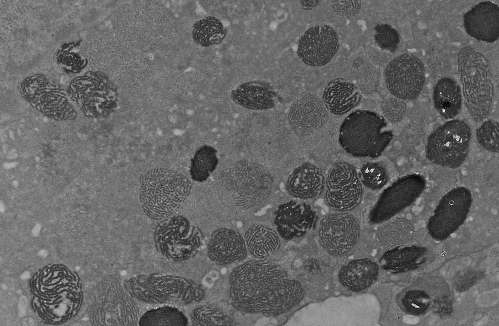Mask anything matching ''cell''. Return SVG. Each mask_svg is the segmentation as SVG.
<instances>
[{
    "instance_id": "1",
    "label": "cell",
    "mask_w": 499,
    "mask_h": 326,
    "mask_svg": "<svg viewBox=\"0 0 499 326\" xmlns=\"http://www.w3.org/2000/svg\"><path fill=\"white\" fill-rule=\"evenodd\" d=\"M229 283L234 307L250 314L277 316L292 309L304 296L299 282L265 259L240 264L231 272Z\"/></svg>"
},
{
    "instance_id": "2",
    "label": "cell",
    "mask_w": 499,
    "mask_h": 326,
    "mask_svg": "<svg viewBox=\"0 0 499 326\" xmlns=\"http://www.w3.org/2000/svg\"><path fill=\"white\" fill-rule=\"evenodd\" d=\"M300 323L308 326H374L378 322L380 307L370 294L339 296L309 305L301 310Z\"/></svg>"
},
{
    "instance_id": "3",
    "label": "cell",
    "mask_w": 499,
    "mask_h": 326,
    "mask_svg": "<svg viewBox=\"0 0 499 326\" xmlns=\"http://www.w3.org/2000/svg\"><path fill=\"white\" fill-rule=\"evenodd\" d=\"M139 181L142 208L154 220L164 219L177 211L193 189L184 175L163 168L148 171L141 175Z\"/></svg>"
},
{
    "instance_id": "4",
    "label": "cell",
    "mask_w": 499,
    "mask_h": 326,
    "mask_svg": "<svg viewBox=\"0 0 499 326\" xmlns=\"http://www.w3.org/2000/svg\"><path fill=\"white\" fill-rule=\"evenodd\" d=\"M458 65L467 109L474 121L482 122L490 115L493 106L491 65L483 54L466 46L459 53Z\"/></svg>"
},
{
    "instance_id": "5",
    "label": "cell",
    "mask_w": 499,
    "mask_h": 326,
    "mask_svg": "<svg viewBox=\"0 0 499 326\" xmlns=\"http://www.w3.org/2000/svg\"><path fill=\"white\" fill-rule=\"evenodd\" d=\"M123 286L134 299L152 304L189 305L205 296L202 286L180 276L142 274L125 279Z\"/></svg>"
},
{
    "instance_id": "6",
    "label": "cell",
    "mask_w": 499,
    "mask_h": 326,
    "mask_svg": "<svg viewBox=\"0 0 499 326\" xmlns=\"http://www.w3.org/2000/svg\"><path fill=\"white\" fill-rule=\"evenodd\" d=\"M385 118L378 113L364 109L350 113L340 127L338 141L350 155L357 157L375 158L380 155L393 137L386 129Z\"/></svg>"
},
{
    "instance_id": "7",
    "label": "cell",
    "mask_w": 499,
    "mask_h": 326,
    "mask_svg": "<svg viewBox=\"0 0 499 326\" xmlns=\"http://www.w3.org/2000/svg\"><path fill=\"white\" fill-rule=\"evenodd\" d=\"M204 239L201 229L182 216L163 219L156 226L154 241L157 251L167 259L180 262L195 256Z\"/></svg>"
},
{
    "instance_id": "8",
    "label": "cell",
    "mask_w": 499,
    "mask_h": 326,
    "mask_svg": "<svg viewBox=\"0 0 499 326\" xmlns=\"http://www.w3.org/2000/svg\"><path fill=\"white\" fill-rule=\"evenodd\" d=\"M471 136V128L466 122L458 119H450L429 136L425 147L426 156L436 165L457 168L468 156Z\"/></svg>"
},
{
    "instance_id": "9",
    "label": "cell",
    "mask_w": 499,
    "mask_h": 326,
    "mask_svg": "<svg viewBox=\"0 0 499 326\" xmlns=\"http://www.w3.org/2000/svg\"><path fill=\"white\" fill-rule=\"evenodd\" d=\"M68 94L90 118L108 116L118 105L116 87L100 72L90 73L73 80L69 85Z\"/></svg>"
},
{
    "instance_id": "10",
    "label": "cell",
    "mask_w": 499,
    "mask_h": 326,
    "mask_svg": "<svg viewBox=\"0 0 499 326\" xmlns=\"http://www.w3.org/2000/svg\"><path fill=\"white\" fill-rule=\"evenodd\" d=\"M222 180L235 204L246 209L260 205L269 196L272 187V180L267 172L246 161L226 170Z\"/></svg>"
},
{
    "instance_id": "11",
    "label": "cell",
    "mask_w": 499,
    "mask_h": 326,
    "mask_svg": "<svg viewBox=\"0 0 499 326\" xmlns=\"http://www.w3.org/2000/svg\"><path fill=\"white\" fill-rule=\"evenodd\" d=\"M23 97L39 111L58 121L74 120L77 113L63 90L42 76H32L21 84Z\"/></svg>"
},
{
    "instance_id": "12",
    "label": "cell",
    "mask_w": 499,
    "mask_h": 326,
    "mask_svg": "<svg viewBox=\"0 0 499 326\" xmlns=\"http://www.w3.org/2000/svg\"><path fill=\"white\" fill-rule=\"evenodd\" d=\"M426 187V179L420 174L400 178L383 191L369 213L370 222L378 223L389 219L413 203Z\"/></svg>"
},
{
    "instance_id": "13",
    "label": "cell",
    "mask_w": 499,
    "mask_h": 326,
    "mask_svg": "<svg viewBox=\"0 0 499 326\" xmlns=\"http://www.w3.org/2000/svg\"><path fill=\"white\" fill-rule=\"evenodd\" d=\"M386 87L394 97L403 101L416 99L425 82V69L417 56L403 54L392 60L384 72Z\"/></svg>"
},
{
    "instance_id": "14",
    "label": "cell",
    "mask_w": 499,
    "mask_h": 326,
    "mask_svg": "<svg viewBox=\"0 0 499 326\" xmlns=\"http://www.w3.org/2000/svg\"><path fill=\"white\" fill-rule=\"evenodd\" d=\"M325 198L331 208L339 212L354 209L363 196L362 184L355 167L339 162L330 169L325 179Z\"/></svg>"
},
{
    "instance_id": "15",
    "label": "cell",
    "mask_w": 499,
    "mask_h": 326,
    "mask_svg": "<svg viewBox=\"0 0 499 326\" xmlns=\"http://www.w3.org/2000/svg\"><path fill=\"white\" fill-rule=\"evenodd\" d=\"M473 202L471 191L460 186L447 192L439 201L428 224L435 238L447 237L463 221Z\"/></svg>"
},
{
    "instance_id": "16",
    "label": "cell",
    "mask_w": 499,
    "mask_h": 326,
    "mask_svg": "<svg viewBox=\"0 0 499 326\" xmlns=\"http://www.w3.org/2000/svg\"><path fill=\"white\" fill-rule=\"evenodd\" d=\"M360 227L356 218L345 212L329 214L321 220L318 228L320 243L328 253L341 256L358 242Z\"/></svg>"
},
{
    "instance_id": "17",
    "label": "cell",
    "mask_w": 499,
    "mask_h": 326,
    "mask_svg": "<svg viewBox=\"0 0 499 326\" xmlns=\"http://www.w3.org/2000/svg\"><path fill=\"white\" fill-rule=\"evenodd\" d=\"M339 48L337 35L327 25L308 29L298 42L297 54L305 64L320 67L329 63Z\"/></svg>"
},
{
    "instance_id": "18",
    "label": "cell",
    "mask_w": 499,
    "mask_h": 326,
    "mask_svg": "<svg viewBox=\"0 0 499 326\" xmlns=\"http://www.w3.org/2000/svg\"><path fill=\"white\" fill-rule=\"evenodd\" d=\"M317 216L309 204L291 200L280 204L273 217L276 231L284 240L301 237L316 225Z\"/></svg>"
},
{
    "instance_id": "19",
    "label": "cell",
    "mask_w": 499,
    "mask_h": 326,
    "mask_svg": "<svg viewBox=\"0 0 499 326\" xmlns=\"http://www.w3.org/2000/svg\"><path fill=\"white\" fill-rule=\"evenodd\" d=\"M328 118L324 104L313 95H307L295 101L287 115L289 125L296 134L305 135L322 127Z\"/></svg>"
},
{
    "instance_id": "20",
    "label": "cell",
    "mask_w": 499,
    "mask_h": 326,
    "mask_svg": "<svg viewBox=\"0 0 499 326\" xmlns=\"http://www.w3.org/2000/svg\"><path fill=\"white\" fill-rule=\"evenodd\" d=\"M244 237L235 229L221 227L214 231L207 245L210 259L219 265H227L244 259L247 254Z\"/></svg>"
},
{
    "instance_id": "21",
    "label": "cell",
    "mask_w": 499,
    "mask_h": 326,
    "mask_svg": "<svg viewBox=\"0 0 499 326\" xmlns=\"http://www.w3.org/2000/svg\"><path fill=\"white\" fill-rule=\"evenodd\" d=\"M467 33L475 39L488 43L499 37V7L489 1H482L464 14Z\"/></svg>"
},
{
    "instance_id": "22",
    "label": "cell",
    "mask_w": 499,
    "mask_h": 326,
    "mask_svg": "<svg viewBox=\"0 0 499 326\" xmlns=\"http://www.w3.org/2000/svg\"><path fill=\"white\" fill-rule=\"evenodd\" d=\"M325 188V178L322 170L310 163L302 164L288 176L286 189L292 197L309 200L320 195Z\"/></svg>"
},
{
    "instance_id": "23",
    "label": "cell",
    "mask_w": 499,
    "mask_h": 326,
    "mask_svg": "<svg viewBox=\"0 0 499 326\" xmlns=\"http://www.w3.org/2000/svg\"><path fill=\"white\" fill-rule=\"evenodd\" d=\"M233 101L239 106L251 110H263L274 108L278 101L272 87L266 82L254 80L243 83L231 93Z\"/></svg>"
},
{
    "instance_id": "24",
    "label": "cell",
    "mask_w": 499,
    "mask_h": 326,
    "mask_svg": "<svg viewBox=\"0 0 499 326\" xmlns=\"http://www.w3.org/2000/svg\"><path fill=\"white\" fill-rule=\"evenodd\" d=\"M322 99L327 111L341 115L356 107L360 101L361 96L354 84L337 79L330 81L326 86Z\"/></svg>"
},
{
    "instance_id": "25",
    "label": "cell",
    "mask_w": 499,
    "mask_h": 326,
    "mask_svg": "<svg viewBox=\"0 0 499 326\" xmlns=\"http://www.w3.org/2000/svg\"><path fill=\"white\" fill-rule=\"evenodd\" d=\"M377 263L369 258L355 259L343 266L338 276L340 283L347 289L359 292L370 287L379 273Z\"/></svg>"
},
{
    "instance_id": "26",
    "label": "cell",
    "mask_w": 499,
    "mask_h": 326,
    "mask_svg": "<svg viewBox=\"0 0 499 326\" xmlns=\"http://www.w3.org/2000/svg\"><path fill=\"white\" fill-rule=\"evenodd\" d=\"M433 100L440 115L446 119H452L457 115L462 107L461 88L453 79L442 78L434 87Z\"/></svg>"
},
{
    "instance_id": "27",
    "label": "cell",
    "mask_w": 499,
    "mask_h": 326,
    "mask_svg": "<svg viewBox=\"0 0 499 326\" xmlns=\"http://www.w3.org/2000/svg\"><path fill=\"white\" fill-rule=\"evenodd\" d=\"M244 237L248 251L257 259H264L277 252L280 246L277 232L261 224L251 226Z\"/></svg>"
},
{
    "instance_id": "28",
    "label": "cell",
    "mask_w": 499,
    "mask_h": 326,
    "mask_svg": "<svg viewBox=\"0 0 499 326\" xmlns=\"http://www.w3.org/2000/svg\"><path fill=\"white\" fill-rule=\"evenodd\" d=\"M226 29L218 18L208 16L196 21L193 26L194 41L203 47L219 44L225 39Z\"/></svg>"
},
{
    "instance_id": "29",
    "label": "cell",
    "mask_w": 499,
    "mask_h": 326,
    "mask_svg": "<svg viewBox=\"0 0 499 326\" xmlns=\"http://www.w3.org/2000/svg\"><path fill=\"white\" fill-rule=\"evenodd\" d=\"M140 326H186L188 320L178 308L164 306L145 312L140 317Z\"/></svg>"
},
{
    "instance_id": "30",
    "label": "cell",
    "mask_w": 499,
    "mask_h": 326,
    "mask_svg": "<svg viewBox=\"0 0 499 326\" xmlns=\"http://www.w3.org/2000/svg\"><path fill=\"white\" fill-rule=\"evenodd\" d=\"M219 163L217 150L205 145L200 147L194 154L190 167L193 180L197 182L207 181L216 170Z\"/></svg>"
},
{
    "instance_id": "31",
    "label": "cell",
    "mask_w": 499,
    "mask_h": 326,
    "mask_svg": "<svg viewBox=\"0 0 499 326\" xmlns=\"http://www.w3.org/2000/svg\"><path fill=\"white\" fill-rule=\"evenodd\" d=\"M193 326H233V318L222 309L214 306L205 305L194 309L190 315Z\"/></svg>"
},
{
    "instance_id": "32",
    "label": "cell",
    "mask_w": 499,
    "mask_h": 326,
    "mask_svg": "<svg viewBox=\"0 0 499 326\" xmlns=\"http://www.w3.org/2000/svg\"><path fill=\"white\" fill-rule=\"evenodd\" d=\"M358 175L362 184L372 190L382 189L389 180L387 170L378 162H368L363 164Z\"/></svg>"
},
{
    "instance_id": "33",
    "label": "cell",
    "mask_w": 499,
    "mask_h": 326,
    "mask_svg": "<svg viewBox=\"0 0 499 326\" xmlns=\"http://www.w3.org/2000/svg\"><path fill=\"white\" fill-rule=\"evenodd\" d=\"M477 129L476 137L477 142L484 149L493 153H498L499 150V127L498 121L488 119L482 121Z\"/></svg>"
},
{
    "instance_id": "34",
    "label": "cell",
    "mask_w": 499,
    "mask_h": 326,
    "mask_svg": "<svg viewBox=\"0 0 499 326\" xmlns=\"http://www.w3.org/2000/svg\"><path fill=\"white\" fill-rule=\"evenodd\" d=\"M374 40L381 49L395 52L400 43L398 32L388 24H379L375 27Z\"/></svg>"
},
{
    "instance_id": "35",
    "label": "cell",
    "mask_w": 499,
    "mask_h": 326,
    "mask_svg": "<svg viewBox=\"0 0 499 326\" xmlns=\"http://www.w3.org/2000/svg\"><path fill=\"white\" fill-rule=\"evenodd\" d=\"M381 108L386 118L392 123L402 120L406 111L405 102L394 96L384 100L381 104Z\"/></svg>"
},
{
    "instance_id": "36",
    "label": "cell",
    "mask_w": 499,
    "mask_h": 326,
    "mask_svg": "<svg viewBox=\"0 0 499 326\" xmlns=\"http://www.w3.org/2000/svg\"><path fill=\"white\" fill-rule=\"evenodd\" d=\"M407 323L413 324L418 323L419 319L416 317L412 316H406L405 319H404Z\"/></svg>"
}]
</instances>
